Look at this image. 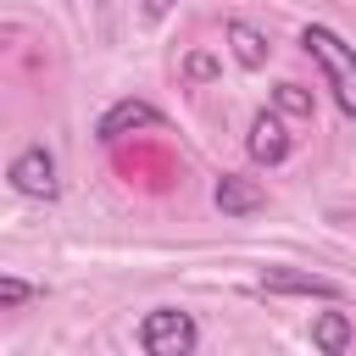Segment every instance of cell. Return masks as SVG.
Returning a JSON list of instances; mask_svg holds the SVG:
<instances>
[{"instance_id": "cell-10", "label": "cell", "mask_w": 356, "mask_h": 356, "mask_svg": "<svg viewBox=\"0 0 356 356\" xmlns=\"http://www.w3.org/2000/svg\"><path fill=\"white\" fill-rule=\"evenodd\" d=\"M273 111H278V117H312V95H306L300 83H278V89H273Z\"/></svg>"}, {"instance_id": "cell-13", "label": "cell", "mask_w": 356, "mask_h": 356, "mask_svg": "<svg viewBox=\"0 0 356 356\" xmlns=\"http://www.w3.org/2000/svg\"><path fill=\"white\" fill-rule=\"evenodd\" d=\"M167 6L172 0H145V17H167Z\"/></svg>"}, {"instance_id": "cell-4", "label": "cell", "mask_w": 356, "mask_h": 356, "mask_svg": "<svg viewBox=\"0 0 356 356\" xmlns=\"http://www.w3.org/2000/svg\"><path fill=\"white\" fill-rule=\"evenodd\" d=\"M267 295H317V300H339V284L323 273H300V267H261L256 278Z\"/></svg>"}, {"instance_id": "cell-2", "label": "cell", "mask_w": 356, "mask_h": 356, "mask_svg": "<svg viewBox=\"0 0 356 356\" xmlns=\"http://www.w3.org/2000/svg\"><path fill=\"white\" fill-rule=\"evenodd\" d=\"M195 345H200V328H195L189 312L156 306V312L139 317V350L145 356H195Z\"/></svg>"}, {"instance_id": "cell-11", "label": "cell", "mask_w": 356, "mask_h": 356, "mask_svg": "<svg viewBox=\"0 0 356 356\" xmlns=\"http://www.w3.org/2000/svg\"><path fill=\"white\" fill-rule=\"evenodd\" d=\"M28 300H39V284L0 273V312H17V306H28Z\"/></svg>"}, {"instance_id": "cell-8", "label": "cell", "mask_w": 356, "mask_h": 356, "mask_svg": "<svg viewBox=\"0 0 356 356\" xmlns=\"http://www.w3.org/2000/svg\"><path fill=\"white\" fill-rule=\"evenodd\" d=\"M350 345H356V323H350V312L328 306V312L312 317V350H317V356H345Z\"/></svg>"}, {"instance_id": "cell-12", "label": "cell", "mask_w": 356, "mask_h": 356, "mask_svg": "<svg viewBox=\"0 0 356 356\" xmlns=\"http://www.w3.org/2000/svg\"><path fill=\"white\" fill-rule=\"evenodd\" d=\"M184 72H189L195 83H206V78H217V56H206V50H195V56H184Z\"/></svg>"}, {"instance_id": "cell-14", "label": "cell", "mask_w": 356, "mask_h": 356, "mask_svg": "<svg viewBox=\"0 0 356 356\" xmlns=\"http://www.w3.org/2000/svg\"><path fill=\"white\" fill-rule=\"evenodd\" d=\"M339 222H350V228H356V211H339Z\"/></svg>"}, {"instance_id": "cell-15", "label": "cell", "mask_w": 356, "mask_h": 356, "mask_svg": "<svg viewBox=\"0 0 356 356\" xmlns=\"http://www.w3.org/2000/svg\"><path fill=\"white\" fill-rule=\"evenodd\" d=\"M95 6H106V0H95Z\"/></svg>"}, {"instance_id": "cell-9", "label": "cell", "mask_w": 356, "mask_h": 356, "mask_svg": "<svg viewBox=\"0 0 356 356\" xmlns=\"http://www.w3.org/2000/svg\"><path fill=\"white\" fill-rule=\"evenodd\" d=\"M222 39L234 44V61H239V67H250V72H256V67H267V56H273L267 33H261V28H250V22H239V17L222 28Z\"/></svg>"}, {"instance_id": "cell-5", "label": "cell", "mask_w": 356, "mask_h": 356, "mask_svg": "<svg viewBox=\"0 0 356 356\" xmlns=\"http://www.w3.org/2000/svg\"><path fill=\"white\" fill-rule=\"evenodd\" d=\"M245 150H250V161L278 167V161L289 156V128H284V117H278V111H256V122H250V134H245Z\"/></svg>"}, {"instance_id": "cell-7", "label": "cell", "mask_w": 356, "mask_h": 356, "mask_svg": "<svg viewBox=\"0 0 356 356\" xmlns=\"http://www.w3.org/2000/svg\"><path fill=\"white\" fill-rule=\"evenodd\" d=\"M134 128H161V111H156L150 100H134V95H128V100H117V106L100 117V128H95V134H100L106 145H117V139H122V134H134Z\"/></svg>"}, {"instance_id": "cell-1", "label": "cell", "mask_w": 356, "mask_h": 356, "mask_svg": "<svg viewBox=\"0 0 356 356\" xmlns=\"http://www.w3.org/2000/svg\"><path fill=\"white\" fill-rule=\"evenodd\" d=\"M300 50L323 67L339 111L356 117V44H345V39H339L334 28H323V22H306V28H300Z\"/></svg>"}, {"instance_id": "cell-6", "label": "cell", "mask_w": 356, "mask_h": 356, "mask_svg": "<svg viewBox=\"0 0 356 356\" xmlns=\"http://www.w3.org/2000/svg\"><path fill=\"white\" fill-rule=\"evenodd\" d=\"M211 206H217L222 217H250V211H261V206H267V189H261L256 178L222 172V178L211 184Z\"/></svg>"}, {"instance_id": "cell-3", "label": "cell", "mask_w": 356, "mask_h": 356, "mask_svg": "<svg viewBox=\"0 0 356 356\" xmlns=\"http://www.w3.org/2000/svg\"><path fill=\"white\" fill-rule=\"evenodd\" d=\"M6 178H11V189L17 195H28V200H50L61 184H56V156L44 150V145H28L11 167H6Z\"/></svg>"}]
</instances>
